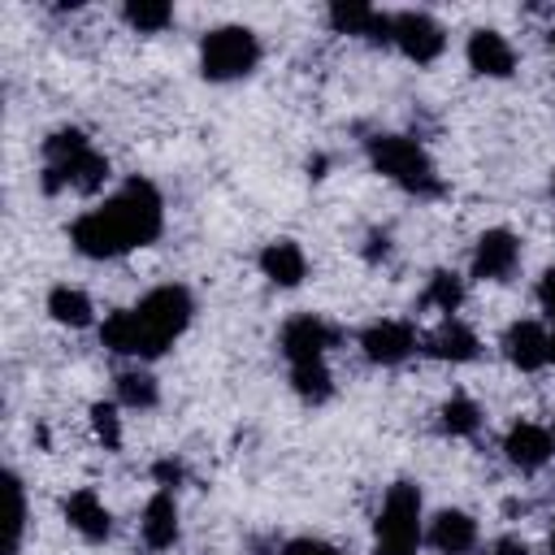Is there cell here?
<instances>
[{
  "instance_id": "e0dca14e",
  "label": "cell",
  "mask_w": 555,
  "mask_h": 555,
  "mask_svg": "<svg viewBox=\"0 0 555 555\" xmlns=\"http://www.w3.org/2000/svg\"><path fill=\"white\" fill-rule=\"evenodd\" d=\"M260 273H264L273 286H299L304 273H308V260H304L299 243L278 238V243H269V247L260 251Z\"/></svg>"
},
{
  "instance_id": "4fadbf2b",
  "label": "cell",
  "mask_w": 555,
  "mask_h": 555,
  "mask_svg": "<svg viewBox=\"0 0 555 555\" xmlns=\"http://www.w3.org/2000/svg\"><path fill=\"white\" fill-rule=\"evenodd\" d=\"M330 26L338 35H364L369 43H395V17L369 9V4H330Z\"/></svg>"
},
{
  "instance_id": "277c9868",
  "label": "cell",
  "mask_w": 555,
  "mask_h": 555,
  "mask_svg": "<svg viewBox=\"0 0 555 555\" xmlns=\"http://www.w3.org/2000/svg\"><path fill=\"white\" fill-rule=\"evenodd\" d=\"M416 546H421V490L412 481H395L373 525V555H416Z\"/></svg>"
},
{
  "instance_id": "3957f363",
  "label": "cell",
  "mask_w": 555,
  "mask_h": 555,
  "mask_svg": "<svg viewBox=\"0 0 555 555\" xmlns=\"http://www.w3.org/2000/svg\"><path fill=\"white\" fill-rule=\"evenodd\" d=\"M369 160L377 173H386L395 186L412 191V195H438L442 182L434 173V160L421 152V143L403 139V134H373L369 139Z\"/></svg>"
},
{
  "instance_id": "484cf974",
  "label": "cell",
  "mask_w": 555,
  "mask_h": 555,
  "mask_svg": "<svg viewBox=\"0 0 555 555\" xmlns=\"http://www.w3.org/2000/svg\"><path fill=\"white\" fill-rule=\"evenodd\" d=\"M117 399H121L126 408H152V403H156V382H152L147 373H139V369H126V373L117 377Z\"/></svg>"
},
{
  "instance_id": "52a82bcc",
  "label": "cell",
  "mask_w": 555,
  "mask_h": 555,
  "mask_svg": "<svg viewBox=\"0 0 555 555\" xmlns=\"http://www.w3.org/2000/svg\"><path fill=\"white\" fill-rule=\"evenodd\" d=\"M520 264V238L512 230H486L473 247V278L481 282H503Z\"/></svg>"
},
{
  "instance_id": "7c38bea8",
  "label": "cell",
  "mask_w": 555,
  "mask_h": 555,
  "mask_svg": "<svg viewBox=\"0 0 555 555\" xmlns=\"http://www.w3.org/2000/svg\"><path fill=\"white\" fill-rule=\"evenodd\" d=\"M464 52H468V69L481 74V78H507V74L516 69V52H512V43H507L499 30H490V26L473 30Z\"/></svg>"
},
{
  "instance_id": "5b68a950",
  "label": "cell",
  "mask_w": 555,
  "mask_h": 555,
  "mask_svg": "<svg viewBox=\"0 0 555 555\" xmlns=\"http://www.w3.org/2000/svg\"><path fill=\"white\" fill-rule=\"evenodd\" d=\"M256 65H260V39L247 26H217L199 43V74L208 82L247 78Z\"/></svg>"
},
{
  "instance_id": "ffe728a7",
  "label": "cell",
  "mask_w": 555,
  "mask_h": 555,
  "mask_svg": "<svg viewBox=\"0 0 555 555\" xmlns=\"http://www.w3.org/2000/svg\"><path fill=\"white\" fill-rule=\"evenodd\" d=\"M48 312H52V321L56 325H87L91 321V299L82 295V291H74V286H52V295H48Z\"/></svg>"
},
{
  "instance_id": "9a60e30c",
  "label": "cell",
  "mask_w": 555,
  "mask_h": 555,
  "mask_svg": "<svg viewBox=\"0 0 555 555\" xmlns=\"http://www.w3.org/2000/svg\"><path fill=\"white\" fill-rule=\"evenodd\" d=\"M429 542H434L438 555H468V551L477 546V520H473L468 512L447 507V512L434 516V525H429Z\"/></svg>"
},
{
  "instance_id": "f1b7e54d",
  "label": "cell",
  "mask_w": 555,
  "mask_h": 555,
  "mask_svg": "<svg viewBox=\"0 0 555 555\" xmlns=\"http://www.w3.org/2000/svg\"><path fill=\"white\" fill-rule=\"evenodd\" d=\"M282 555H338L330 542H317V538H295L282 546Z\"/></svg>"
},
{
  "instance_id": "7402d4cb",
  "label": "cell",
  "mask_w": 555,
  "mask_h": 555,
  "mask_svg": "<svg viewBox=\"0 0 555 555\" xmlns=\"http://www.w3.org/2000/svg\"><path fill=\"white\" fill-rule=\"evenodd\" d=\"M4 499H9V520H4V555H17L22 546V529H26V494H22V481L17 473H4Z\"/></svg>"
},
{
  "instance_id": "f546056e",
  "label": "cell",
  "mask_w": 555,
  "mask_h": 555,
  "mask_svg": "<svg viewBox=\"0 0 555 555\" xmlns=\"http://www.w3.org/2000/svg\"><path fill=\"white\" fill-rule=\"evenodd\" d=\"M538 304L555 317V269H546V273L538 278Z\"/></svg>"
},
{
  "instance_id": "7a4b0ae2",
  "label": "cell",
  "mask_w": 555,
  "mask_h": 555,
  "mask_svg": "<svg viewBox=\"0 0 555 555\" xmlns=\"http://www.w3.org/2000/svg\"><path fill=\"white\" fill-rule=\"evenodd\" d=\"M191 291L186 286H156L139 299V308H121L113 317H104L100 338L108 351L117 356H160L186 325H191Z\"/></svg>"
},
{
  "instance_id": "6da1fadb",
  "label": "cell",
  "mask_w": 555,
  "mask_h": 555,
  "mask_svg": "<svg viewBox=\"0 0 555 555\" xmlns=\"http://www.w3.org/2000/svg\"><path fill=\"white\" fill-rule=\"evenodd\" d=\"M165 225L160 191L147 178H130L104 208L82 212L69 230V243L91 260H113L130 247H147Z\"/></svg>"
},
{
  "instance_id": "d6986e66",
  "label": "cell",
  "mask_w": 555,
  "mask_h": 555,
  "mask_svg": "<svg viewBox=\"0 0 555 555\" xmlns=\"http://www.w3.org/2000/svg\"><path fill=\"white\" fill-rule=\"evenodd\" d=\"M143 542L152 551H165V546L178 542V503H173L169 490H156L147 499V507H143Z\"/></svg>"
},
{
  "instance_id": "2e32d148",
  "label": "cell",
  "mask_w": 555,
  "mask_h": 555,
  "mask_svg": "<svg viewBox=\"0 0 555 555\" xmlns=\"http://www.w3.org/2000/svg\"><path fill=\"white\" fill-rule=\"evenodd\" d=\"M477 334L464 325V321H455V317H447L429 338H425V351L434 356V360H451V364H468V360H477Z\"/></svg>"
},
{
  "instance_id": "ac0fdd59",
  "label": "cell",
  "mask_w": 555,
  "mask_h": 555,
  "mask_svg": "<svg viewBox=\"0 0 555 555\" xmlns=\"http://www.w3.org/2000/svg\"><path fill=\"white\" fill-rule=\"evenodd\" d=\"M65 520H69L87 542H104V538H108V529H113L108 507H104L91 490H74V494L65 499Z\"/></svg>"
},
{
  "instance_id": "8992f818",
  "label": "cell",
  "mask_w": 555,
  "mask_h": 555,
  "mask_svg": "<svg viewBox=\"0 0 555 555\" xmlns=\"http://www.w3.org/2000/svg\"><path fill=\"white\" fill-rule=\"evenodd\" d=\"M395 48H399L408 61L429 65V61L442 56L447 35H442V26H438L429 13H395Z\"/></svg>"
},
{
  "instance_id": "ba28073f",
  "label": "cell",
  "mask_w": 555,
  "mask_h": 555,
  "mask_svg": "<svg viewBox=\"0 0 555 555\" xmlns=\"http://www.w3.org/2000/svg\"><path fill=\"white\" fill-rule=\"evenodd\" d=\"M334 338L338 334L321 317H295L282 330V356L291 364H312V360H325V347H334Z\"/></svg>"
},
{
  "instance_id": "4dcf8cb0",
  "label": "cell",
  "mask_w": 555,
  "mask_h": 555,
  "mask_svg": "<svg viewBox=\"0 0 555 555\" xmlns=\"http://www.w3.org/2000/svg\"><path fill=\"white\" fill-rule=\"evenodd\" d=\"M490 555H529V546H525L520 538H499V542L490 546Z\"/></svg>"
},
{
  "instance_id": "5bb4252c",
  "label": "cell",
  "mask_w": 555,
  "mask_h": 555,
  "mask_svg": "<svg viewBox=\"0 0 555 555\" xmlns=\"http://www.w3.org/2000/svg\"><path fill=\"white\" fill-rule=\"evenodd\" d=\"M503 356H507V364L533 373V369H542L551 360V334L538 321H516L503 334Z\"/></svg>"
},
{
  "instance_id": "8fae6325",
  "label": "cell",
  "mask_w": 555,
  "mask_h": 555,
  "mask_svg": "<svg viewBox=\"0 0 555 555\" xmlns=\"http://www.w3.org/2000/svg\"><path fill=\"white\" fill-rule=\"evenodd\" d=\"M503 451H507V464H512V468H520V473H538V468L551 460L555 438H551V429H542V425H533V421H520V425L507 429Z\"/></svg>"
},
{
  "instance_id": "cb8c5ba5",
  "label": "cell",
  "mask_w": 555,
  "mask_h": 555,
  "mask_svg": "<svg viewBox=\"0 0 555 555\" xmlns=\"http://www.w3.org/2000/svg\"><path fill=\"white\" fill-rule=\"evenodd\" d=\"M425 304L451 317V312H455V308L464 304V282H460L455 273H447V269H438V273L429 278V286H425Z\"/></svg>"
},
{
  "instance_id": "d6a6232c",
  "label": "cell",
  "mask_w": 555,
  "mask_h": 555,
  "mask_svg": "<svg viewBox=\"0 0 555 555\" xmlns=\"http://www.w3.org/2000/svg\"><path fill=\"white\" fill-rule=\"evenodd\" d=\"M551 555H555V529H551Z\"/></svg>"
},
{
  "instance_id": "1f68e13d",
  "label": "cell",
  "mask_w": 555,
  "mask_h": 555,
  "mask_svg": "<svg viewBox=\"0 0 555 555\" xmlns=\"http://www.w3.org/2000/svg\"><path fill=\"white\" fill-rule=\"evenodd\" d=\"M551 360H555V334H551Z\"/></svg>"
},
{
  "instance_id": "83f0119b",
  "label": "cell",
  "mask_w": 555,
  "mask_h": 555,
  "mask_svg": "<svg viewBox=\"0 0 555 555\" xmlns=\"http://www.w3.org/2000/svg\"><path fill=\"white\" fill-rule=\"evenodd\" d=\"M91 425H95V434H100L104 447H117L121 442V425H117V408L113 403H95L91 408Z\"/></svg>"
},
{
  "instance_id": "30bf717a",
  "label": "cell",
  "mask_w": 555,
  "mask_h": 555,
  "mask_svg": "<svg viewBox=\"0 0 555 555\" xmlns=\"http://www.w3.org/2000/svg\"><path fill=\"white\" fill-rule=\"evenodd\" d=\"M360 347L373 364H399L416 351V330L408 321H377L360 334Z\"/></svg>"
},
{
  "instance_id": "d4e9b609",
  "label": "cell",
  "mask_w": 555,
  "mask_h": 555,
  "mask_svg": "<svg viewBox=\"0 0 555 555\" xmlns=\"http://www.w3.org/2000/svg\"><path fill=\"white\" fill-rule=\"evenodd\" d=\"M477 425H481V412H477V403H473V399L455 395V399H447V403H442V429H447V434L468 438V434H477Z\"/></svg>"
},
{
  "instance_id": "44dd1931",
  "label": "cell",
  "mask_w": 555,
  "mask_h": 555,
  "mask_svg": "<svg viewBox=\"0 0 555 555\" xmlns=\"http://www.w3.org/2000/svg\"><path fill=\"white\" fill-rule=\"evenodd\" d=\"M291 386L299 399L308 403H325L334 395V382H330V369L325 360H312V364H291Z\"/></svg>"
},
{
  "instance_id": "9c48e42d",
  "label": "cell",
  "mask_w": 555,
  "mask_h": 555,
  "mask_svg": "<svg viewBox=\"0 0 555 555\" xmlns=\"http://www.w3.org/2000/svg\"><path fill=\"white\" fill-rule=\"evenodd\" d=\"M104 178H108V160L100 156V152H78V156H69L65 165H48L43 169V186L48 191H61V186H74V191H100L104 186Z\"/></svg>"
},
{
  "instance_id": "603a6c76",
  "label": "cell",
  "mask_w": 555,
  "mask_h": 555,
  "mask_svg": "<svg viewBox=\"0 0 555 555\" xmlns=\"http://www.w3.org/2000/svg\"><path fill=\"white\" fill-rule=\"evenodd\" d=\"M121 17H126V22L134 26V30L152 35V30H165V26L173 22V9H169L165 0H126Z\"/></svg>"
},
{
  "instance_id": "4316f807",
  "label": "cell",
  "mask_w": 555,
  "mask_h": 555,
  "mask_svg": "<svg viewBox=\"0 0 555 555\" xmlns=\"http://www.w3.org/2000/svg\"><path fill=\"white\" fill-rule=\"evenodd\" d=\"M87 147H91V143H87L82 130H56V134L43 139V160H48V165H65L69 156H78V152H87Z\"/></svg>"
},
{
  "instance_id": "836d02e7",
  "label": "cell",
  "mask_w": 555,
  "mask_h": 555,
  "mask_svg": "<svg viewBox=\"0 0 555 555\" xmlns=\"http://www.w3.org/2000/svg\"><path fill=\"white\" fill-rule=\"evenodd\" d=\"M551 48H555V30H551Z\"/></svg>"
}]
</instances>
